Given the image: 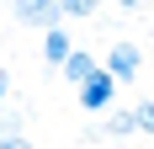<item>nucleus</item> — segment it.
Wrapping results in <instances>:
<instances>
[{
	"label": "nucleus",
	"instance_id": "nucleus-1",
	"mask_svg": "<svg viewBox=\"0 0 154 149\" xmlns=\"http://www.w3.org/2000/svg\"><path fill=\"white\" fill-rule=\"evenodd\" d=\"M117 85H122V80H117V74H112L106 64H101V69H96L91 80H85V85L75 90L80 112H112V101H117Z\"/></svg>",
	"mask_w": 154,
	"mask_h": 149
},
{
	"label": "nucleus",
	"instance_id": "nucleus-2",
	"mask_svg": "<svg viewBox=\"0 0 154 149\" xmlns=\"http://www.w3.org/2000/svg\"><path fill=\"white\" fill-rule=\"evenodd\" d=\"M11 16L21 21V27H53V21H64V11H59V0H11Z\"/></svg>",
	"mask_w": 154,
	"mask_h": 149
},
{
	"label": "nucleus",
	"instance_id": "nucleus-3",
	"mask_svg": "<svg viewBox=\"0 0 154 149\" xmlns=\"http://www.w3.org/2000/svg\"><path fill=\"white\" fill-rule=\"evenodd\" d=\"M106 69L117 74L122 85H133L138 69H143V48H138V43H112V48H106Z\"/></svg>",
	"mask_w": 154,
	"mask_h": 149
},
{
	"label": "nucleus",
	"instance_id": "nucleus-4",
	"mask_svg": "<svg viewBox=\"0 0 154 149\" xmlns=\"http://www.w3.org/2000/svg\"><path fill=\"white\" fill-rule=\"evenodd\" d=\"M69 53H75V43H69V27H59V21H53V27H43V64H48V69H59Z\"/></svg>",
	"mask_w": 154,
	"mask_h": 149
},
{
	"label": "nucleus",
	"instance_id": "nucleus-5",
	"mask_svg": "<svg viewBox=\"0 0 154 149\" xmlns=\"http://www.w3.org/2000/svg\"><path fill=\"white\" fill-rule=\"evenodd\" d=\"M101 69V64H96V53H85V48H75V53H69V59L59 64V74H64V85H85V80H91V74Z\"/></svg>",
	"mask_w": 154,
	"mask_h": 149
},
{
	"label": "nucleus",
	"instance_id": "nucleus-6",
	"mask_svg": "<svg viewBox=\"0 0 154 149\" xmlns=\"http://www.w3.org/2000/svg\"><path fill=\"white\" fill-rule=\"evenodd\" d=\"M101 128H106V138H133L138 133V117H133V112H112Z\"/></svg>",
	"mask_w": 154,
	"mask_h": 149
},
{
	"label": "nucleus",
	"instance_id": "nucleus-7",
	"mask_svg": "<svg viewBox=\"0 0 154 149\" xmlns=\"http://www.w3.org/2000/svg\"><path fill=\"white\" fill-rule=\"evenodd\" d=\"M0 133H27V106H0Z\"/></svg>",
	"mask_w": 154,
	"mask_h": 149
},
{
	"label": "nucleus",
	"instance_id": "nucleus-8",
	"mask_svg": "<svg viewBox=\"0 0 154 149\" xmlns=\"http://www.w3.org/2000/svg\"><path fill=\"white\" fill-rule=\"evenodd\" d=\"M59 11H64V16H75V21H91L101 5H96V0H59Z\"/></svg>",
	"mask_w": 154,
	"mask_h": 149
},
{
	"label": "nucleus",
	"instance_id": "nucleus-9",
	"mask_svg": "<svg viewBox=\"0 0 154 149\" xmlns=\"http://www.w3.org/2000/svg\"><path fill=\"white\" fill-rule=\"evenodd\" d=\"M133 117H138V133L154 138V101H138V106H133Z\"/></svg>",
	"mask_w": 154,
	"mask_h": 149
},
{
	"label": "nucleus",
	"instance_id": "nucleus-10",
	"mask_svg": "<svg viewBox=\"0 0 154 149\" xmlns=\"http://www.w3.org/2000/svg\"><path fill=\"white\" fill-rule=\"evenodd\" d=\"M0 149H32L27 133H0Z\"/></svg>",
	"mask_w": 154,
	"mask_h": 149
},
{
	"label": "nucleus",
	"instance_id": "nucleus-11",
	"mask_svg": "<svg viewBox=\"0 0 154 149\" xmlns=\"http://www.w3.org/2000/svg\"><path fill=\"white\" fill-rule=\"evenodd\" d=\"M5 96H11V74L0 69V106H5Z\"/></svg>",
	"mask_w": 154,
	"mask_h": 149
},
{
	"label": "nucleus",
	"instance_id": "nucleus-12",
	"mask_svg": "<svg viewBox=\"0 0 154 149\" xmlns=\"http://www.w3.org/2000/svg\"><path fill=\"white\" fill-rule=\"evenodd\" d=\"M117 5H122V11H138V5H143V0H117Z\"/></svg>",
	"mask_w": 154,
	"mask_h": 149
},
{
	"label": "nucleus",
	"instance_id": "nucleus-13",
	"mask_svg": "<svg viewBox=\"0 0 154 149\" xmlns=\"http://www.w3.org/2000/svg\"><path fill=\"white\" fill-rule=\"evenodd\" d=\"M149 32H154V21H149Z\"/></svg>",
	"mask_w": 154,
	"mask_h": 149
}]
</instances>
